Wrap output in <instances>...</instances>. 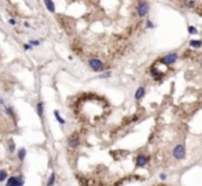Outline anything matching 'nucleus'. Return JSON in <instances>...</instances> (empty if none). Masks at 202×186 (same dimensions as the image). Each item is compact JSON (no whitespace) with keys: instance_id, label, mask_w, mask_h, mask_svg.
<instances>
[{"instance_id":"ddd939ff","label":"nucleus","mask_w":202,"mask_h":186,"mask_svg":"<svg viewBox=\"0 0 202 186\" xmlns=\"http://www.w3.org/2000/svg\"><path fill=\"white\" fill-rule=\"evenodd\" d=\"M201 45H202L201 40H191V41H190V47H191V48H199Z\"/></svg>"},{"instance_id":"4468645a","label":"nucleus","mask_w":202,"mask_h":186,"mask_svg":"<svg viewBox=\"0 0 202 186\" xmlns=\"http://www.w3.org/2000/svg\"><path fill=\"white\" fill-rule=\"evenodd\" d=\"M25 156H26V149L25 148H21L20 151H18V159H20V161H23Z\"/></svg>"},{"instance_id":"a211bd4d","label":"nucleus","mask_w":202,"mask_h":186,"mask_svg":"<svg viewBox=\"0 0 202 186\" xmlns=\"http://www.w3.org/2000/svg\"><path fill=\"white\" fill-rule=\"evenodd\" d=\"M55 174H51V176H50V179H48V182H47V186H52L54 183H55Z\"/></svg>"},{"instance_id":"a878e982","label":"nucleus","mask_w":202,"mask_h":186,"mask_svg":"<svg viewBox=\"0 0 202 186\" xmlns=\"http://www.w3.org/2000/svg\"><path fill=\"white\" fill-rule=\"evenodd\" d=\"M201 67H202V59H201Z\"/></svg>"},{"instance_id":"393cba45","label":"nucleus","mask_w":202,"mask_h":186,"mask_svg":"<svg viewBox=\"0 0 202 186\" xmlns=\"http://www.w3.org/2000/svg\"><path fill=\"white\" fill-rule=\"evenodd\" d=\"M8 23H10V25H13V26H14V25H15L17 22H15V19H14V18H10V19H8Z\"/></svg>"},{"instance_id":"412c9836","label":"nucleus","mask_w":202,"mask_h":186,"mask_svg":"<svg viewBox=\"0 0 202 186\" xmlns=\"http://www.w3.org/2000/svg\"><path fill=\"white\" fill-rule=\"evenodd\" d=\"M29 44L32 45V47H36V45L40 44V41H39V40H32V41H29Z\"/></svg>"},{"instance_id":"5701e85b","label":"nucleus","mask_w":202,"mask_h":186,"mask_svg":"<svg viewBox=\"0 0 202 186\" xmlns=\"http://www.w3.org/2000/svg\"><path fill=\"white\" fill-rule=\"evenodd\" d=\"M166 178H168V175H166L165 173H161V174H160V179H161V181H165Z\"/></svg>"},{"instance_id":"f8f14e48","label":"nucleus","mask_w":202,"mask_h":186,"mask_svg":"<svg viewBox=\"0 0 202 186\" xmlns=\"http://www.w3.org/2000/svg\"><path fill=\"white\" fill-rule=\"evenodd\" d=\"M54 116L56 118V121L59 122V125H61V126H63V125H65V119H63L62 116H61L59 111H56V109H55V111H54Z\"/></svg>"},{"instance_id":"0eeeda50","label":"nucleus","mask_w":202,"mask_h":186,"mask_svg":"<svg viewBox=\"0 0 202 186\" xmlns=\"http://www.w3.org/2000/svg\"><path fill=\"white\" fill-rule=\"evenodd\" d=\"M22 185H23V181L21 179V175H20V176H10L7 179L6 186H22Z\"/></svg>"},{"instance_id":"9d476101","label":"nucleus","mask_w":202,"mask_h":186,"mask_svg":"<svg viewBox=\"0 0 202 186\" xmlns=\"http://www.w3.org/2000/svg\"><path fill=\"white\" fill-rule=\"evenodd\" d=\"M44 4H46V8L50 13H55V6H54L52 0H44Z\"/></svg>"},{"instance_id":"f03ea898","label":"nucleus","mask_w":202,"mask_h":186,"mask_svg":"<svg viewBox=\"0 0 202 186\" xmlns=\"http://www.w3.org/2000/svg\"><path fill=\"white\" fill-rule=\"evenodd\" d=\"M149 10H150V6L146 0H139V3L136 4V14L139 15V18L146 16L149 14Z\"/></svg>"},{"instance_id":"aec40b11","label":"nucleus","mask_w":202,"mask_h":186,"mask_svg":"<svg viewBox=\"0 0 202 186\" xmlns=\"http://www.w3.org/2000/svg\"><path fill=\"white\" fill-rule=\"evenodd\" d=\"M146 23H147V25H146L147 29H154V28H155V25H154V23L151 22V21H147Z\"/></svg>"},{"instance_id":"b1692460","label":"nucleus","mask_w":202,"mask_h":186,"mask_svg":"<svg viewBox=\"0 0 202 186\" xmlns=\"http://www.w3.org/2000/svg\"><path fill=\"white\" fill-rule=\"evenodd\" d=\"M14 151H15V144L11 142V144H10V152H14Z\"/></svg>"},{"instance_id":"f3484780","label":"nucleus","mask_w":202,"mask_h":186,"mask_svg":"<svg viewBox=\"0 0 202 186\" xmlns=\"http://www.w3.org/2000/svg\"><path fill=\"white\" fill-rule=\"evenodd\" d=\"M7 179V171L6 170H0V182Z\"/></svg>"},{"instance_id":"2eb2a0df","label":"nucleus","mask_w":202,"mask_h":186,"mask_svg":"<svg viewBox=\"0 0 202 186\" xmlns=\"http://www.w3.org/2000/svg\"><path fill=\"white\" fill-rule=\"evenodd\" d=\"M183 3H184V6H186L187 8H194V7H195V1H194V0H184Z\"/></svg>"},{"instance_id":"f257e3e1","label":"nucleus","mask_w":202,"mask_h":186,"mask_svg":"<svg viewBox=\"0 0 202 186\" xmlns=\"http://www.w3.org/2000/svg\"><path fill=\"white\" fill-rule=\"evenodd\" d=\"M88 66L89 68H91L92 71H95V73H102V71H104V63L101 60V59L98 58H91L88 60Z\"/></svg>"},{"instance_id":"7ed1b4c3","label":"nucleus","mask_w":202,"mask_h":186,"mask_svg":"<svg viewBox=\"0 0 202 186\" xmlns=\"http://www.w3.org/2000/svg\"><path fill=\"white\" fill-rule=\"evenodd\" d=\"M177 59H179V55L176 52H170V54H166L165 56H162L160 59V63L165 64V66H172V64H175L177 62Z\"/></svg>"},{"instance_id":"1a4fd4ad","label":"nucleus","mask_w":202,"mask_h":186,"mask_svg":"<svg viewBox=\"0 0 202 186\" xmlns=\"http://www.w3.org/2000/svg\"><path fill=\"white\" fill-rule=\"evenodd\" d=\"M144 94H146V89H144V86H139L136 89V92H135V100H142L144 97Z\"/></svg>"},{"instance_id":"9b49d317","label":"nucleus","mask_w":202,"mask_h":186,"mask_svg":"<svg viewBox=\"0 0 202 186\" xmlns=\"http://www.w3.org/2000/svg\"><path fill=\"white\" fill-rule=\"evenodd\" d=\"M44 104H43V101H39L36 106V111H37V115L40 116V118H43V111H44Z\"/></svg>"},{"instance_id":"4be33fe9","label":"nucleus","mask_w":202,"mask_h":186,"mask_svg":"<svg viewBox=\"0 0 202 186\" xmlns=\"http://www.w3.org/2000/svg\"><path fill=\"white\" fill-rule=\"evenodd\" d=\"M23 48H25V49H26V51H30V49H32V48H33V47H32V45H30V44H29V42H28V44H23Z\"/></svg>"},{"instance_id":"423d86ee","label":"nucleus","mask_w":202,"mask_h":186,"mask_svg":"<svg viewBox=\"0 0 202 186\" xmlns=\"http://www.w3.org/2000/svg\"><path fill=\"white\" fill-rule=\"evenodd\" d=\"M78 144H80V137H78L77 133H73L72 135H69V138H68L69 148H76Z\"/></svg>"},{"instance_id":"20e7f679","label":"nucleus","mask_w":202,"mask_h":186,"mask_svg":"<svg viewBox=\"0 0 202 186\" xmlns=\"http://www.w3.org/2000/svg\"><path fill=\"white\" fill-rule=\"evenodd\" d=\"M172 156L175 157L176 160H183V159L186 157V147H184V144H177L176 147L173 148Z\"/></svg>"},{"instance_id":"39448f33","label":"nucleus","mask_w":202,"mask_h":186,"mask_svg":"<svg viewBox=\"0 0 202 186\" xmlns=\"http://www.w3.org/2000/svg\"><path fill=\"white\" fill-rule=\"evenodd\" d=\"M150 161V157L146 155H137L136 160H135V166L136 167H146L147 163Z\"/></svg>"},{"instance_id":"6e6552de","label":"nucleus","mask_w":202,"mask_h":186,"mask_svg":"<svg viewBox=\"0 0 202 186\" xmlns=\"http://www.w3.org/2000/svg\"><path fill=\"white\" fill-rule=\"evenodd\" d=\"M150 74H151V77H153L154 80H157V81H160V80H162V78H164V74L161 73V71L157 70L155 66H151V67H150Z\"/></svg>"},{"instance_id":"6ab92c4d","label":"nucleus","mask_w":202,"mask_h":186,"mask_svg":"<svg viewBox=\"0 0 202 186\" xmlns=\"http://www.w3.org/2000/svg\"><path fill=\"white\" fill-rule=\"evenodd\" d=\"M188 33L190 34H197V33H198V30H197V28H194V26H188Z\"/></svg>"},{"instance_id":"dca6fc26","label":"nucleus","mask_w":202,"mask_h":186,"mask_svg":"<svg viewBox=\"0 0 202 186\" xmlns=\"http://www.w3.org/2000/svg\"><path fill=\"white\" fill-rule=\"evenodd\" d=\"M111 77V71H102L101 73V75H99V78H101V80H106V78H110Z\"/></svg>"}]
</instances>
